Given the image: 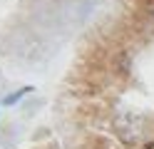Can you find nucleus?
Instances as JSON below:
<instances>
[{"mask_svg":"<svg viewBox=\"0 0 154 149\" xmlns=\"http://www.w3.org/2000/svg\"><path fill=\"white\" fill-rule=\"evenodd\" d=\"M25 92H30V87H23L20 92H15V95H10V97L5 99V104H15V102H17V99H20V97H23Z\"/></svg>","mask_w":154,"mask_h":149,"instance_id":"obj_1","label":"nucleus"}]
</instances>
